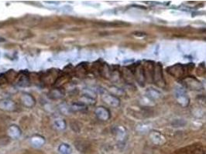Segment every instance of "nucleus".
Wrapping results in <instances>:
<instances>
[{
  "label": "nucleus",
  "instance_id": "f257e3e1",
  "mask_svg": "<svg viewBox=\"0 0 206 154\" xmlns=\"http://www.w3.org/2000/svg\"><path fill=\"white\" fill-rule=\"evenodd\" d=\"M59 150L61 153L63 154H71V149L69 146L66 144H62L59 147Z\"/></svg>",
  "mask_w": 206,
  "mask_h": 154
}]
</instances>
